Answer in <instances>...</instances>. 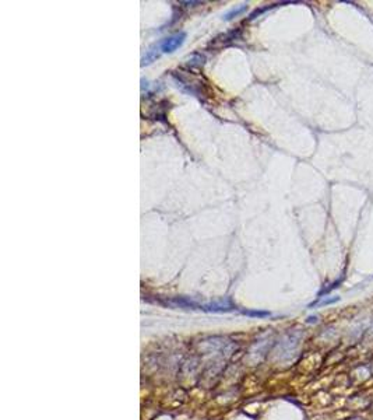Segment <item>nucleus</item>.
<instances>
[{
  "label": "nucleus",
  "mask_w": 373,
  "mask_h": 420,
  "mask_svg": "<svg viewBox=\"0 0 373 420\" xmlns=\"http://www.w3.org/2000/svg\"><path fill=\"white\" fill-rule=\"evenodd\" d=\"M246 9H248V4H246V3H243V4L236 6V7H234V9H231L229 11H227V13L224 14V17H222V19H224L225 21L234 20L235 17L240 16L242 13H245V11H246Z\"/></svg>",
  "instance_id": "20e7f679"
},
{
  "label": "nucleus",
  "mask_w": 373,
  "mask_h": 420,
  "mask_svg": "<svg viewBox=\"0 0 373 420\" xmlns=\"http://www.w3.org/2000/svg\"><path fill=\"white\" fill-rule=\"evenodd\" d=\"M159 56V52H157V51H148L147 52V55H145L144 58L141 59V66H144V64H148V63H151L153 61H156L157 58Z\"/></svg>",
  "instance_id": "423d86ee"
},
{
  "label": "nucleus",
  "mask_w": 373,
  "mask_h": 420,
  "mask_svg": "<svg viewBox=\"0 0 373 420\" xmlns=\"http://www.w3.org/2000/svg\"><path fill=\"white\" fill-rule=\"evenodd\" d=\"M235 308H236V307L232 304L229 300H225V301H216V303L201 305L200 310L207 311V313H228V311H232V310H235Z\"/></svg>",
  "instance_id": "f03ea898"
},
{
  "label": "nucleus",
  "mask_w": 373,
  "mask_h": 420,
  "mask_svg": "<svg viewBox=\"0 0 373 420\" xmlns=\"http://www.w3.org/2000/svg\"><path fill=\"white\" fill-rule=\"evenodd\" d=\"M242 314L250 316V318H259V319H264L271 316L270 311H260V310H242Z\"/></svg>",
  "instance_id": "39448f33"
},
{
  "label": "nucleus",
  "mask_w": 373,
  "mask_h": 420,
  "mask_svg": "<svg viewBox=\"0 0 373 420\" xmlns=\"http://www.w3.org/2000/svg\"><path fill=\"white\" fill-rule=\"evenodd\" d=\"M186 40V32L180 31L168 37V38H164L162 41L159 42L158 48L162 53H172L174 51H177L179 46L183 45V42Z\"/></svg>",
  "instance_id": "f257e3e1"
},
{
  "label": "nucleus",
  "mask_w": 373,
  "mask_h": 420,
  "mask_svg": "<svg viewBox=\"0 0 373 420\" xmlns=\"http://www.w3.org/2000/svg\"><path fill=\"white\" fill-rule=\"evenodd\" d=\"M340 301L338 295H333V297H317V300H314L313 303L308 305V308H314V307H324V305H332L334 303Z\"/></svg>",
  "instance_id": "7ed1b4c3"
},
{
  "label": "nucleus",
  "mask_w": 373,
  "mask_h": 420,
  "mask_svg": "<svg viewBox=\"0 0 373 420\" xmlns=\"http://www.w3.org/2000/svg\"><path fill=\"white\" fill-rule=\"evenodd\" d=\"M308 322H309V324H312V322H317V316H309V318H308Z\"/></svg>",
  "instance_id": "0eeeda50"
}]
</instances>
